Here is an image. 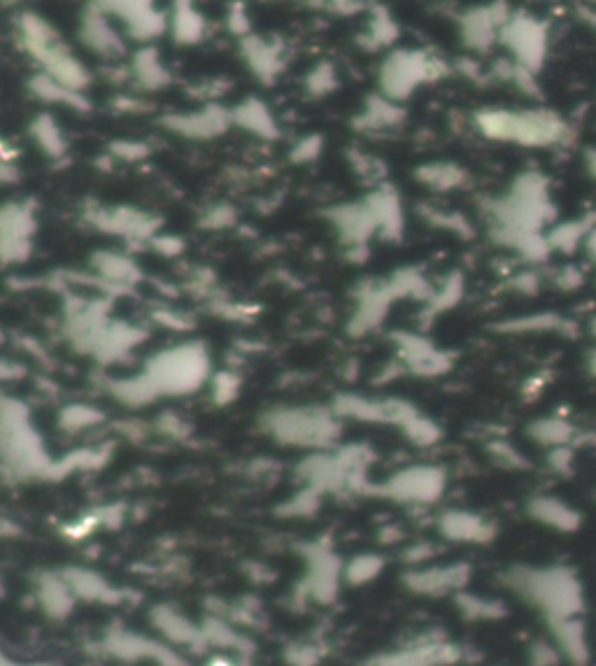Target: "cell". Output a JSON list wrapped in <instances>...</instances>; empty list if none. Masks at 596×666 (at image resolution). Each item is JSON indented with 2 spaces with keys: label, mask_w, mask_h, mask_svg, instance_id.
<instances>
[{
  "label": "cell",
  "mask_w": 596,
  "mask_h": 666,
  "mask_svg": "<svg viewBox=\"0 0 596 666\" xmlns=\"http://www.w3.org/2000/svg\"><path fill=\"white\" fill-rule=\"evenodd\" d=\"M14 38L21 52L45 73L73 91L84 94L91 87V70L77 56L52 21L42 14L21 10L14 17Z\"/></svg>",
  "instance_id": "cell-1"
},
{
  "label": "cell",
  "mask_w": 596,
  "mask_h": 666,
  "mask_svg": "<svg viewBox=\"0 0 596 666\" xmlns=\"http://www.w3.org/2000/svg\"><path fill=\"white\" fill-rule=\"evenodd\" d=\"M503 580L510 590L541 608L550 622L576 618L583 608V587L566 566H517Z\"/></svg>",
  "instance_id": "cell-2"
},
{
  "label": "cell",
  "mask_w": 596,
  "mask_h": 666,
  "mask_svg": "<svg viewBox=\"0 0 596 666\" xmlns=\"http://www.w3.org/2000/svg\"><path fill=\"white\" fill-rule=\"evenodd\" d=\"M475 129L489 140L524 147H555L566 143L569 124L550 110H480L473 117Z\"/></svg>",
  "instance_id": "cell-3"
},
{
  "label": "cell",
  "mask_w": 596,
  "mask_h": 666,
  "mask_svg": "<svg viewBox=\"0 0 596 666\" xmlns=\"http://www.w3.org/2000/svg\"><path fill=\"white\" fill-rule=\"evenodd\" d=\"M210 357L201 343H184L154 354L143 375L159 396L189 394L208 378Z\"/></svg>",
  "instance_id": "cell-4"
},
{
  "label": "cell",
  "mask_w": 596,
  "mask_h": 666,
  "mask_svg": "<svg viewBox=\"0 0 596 666\" xmlns=\"http://www.w3.org/2000/svg\"><path fill=\"white\" fill-rule=\"evenodd\" d=\"M447 73V66L443 61L434 59L427 52H417V49H396L382 61L378 82L380 94L392 98L396 103H403L406 98L415 94L422 84L436 82L438 77Z\"/></svg>",
  "instance_id": "cell-5"
},
{
  "label": "cell",
  "mask_w": 596,
  "mask_h": 666,
  "mask_svg": "<svg viewBox=\"0 0 596 666\" xmlns=\"http://www.w3.org/2000/svg\"><path fill=\"white\" fill-rule=\"evenodd\" d=\"M268 434L285 443L329 445L340 434V417L326 408H278L264 417Z\"/></svg>",
  "instance_id": "cell-6"
},
{
  "label": "cell",
  "mask_w": 596,
  "mask_h": 666,
  "mask_svg": "<svg viewBox=\"0 0 596 666\" xmlns=\"http://www.w3.org/2000/svg\"><path fill=\"white\" fill-rule=\"evenodd\" d=\"M122 26L124 35L138 45H154L168 33V12L156 0H87Z\"/></svg>",
  "instance_id": "cell-7"
},
{
  "label": "cell",
  "mask_w": 596,
  "mask_h": 666,
  "mask_svg": "<svg viewBox=\"0 0 596 666\" xmlns=\"http://www.w3.org/2000/svg\"><path fill=\"white\" fill-rule=\"evenodd\" d=\"M94 229L124 240H152L159 231V219L131 205H89L84 212Z\"/></svg>",
  "instance_id": "cell-8"
},
{
  "label": "cell",
  "mask_w": 596,
  "mask_h": 666,
  "mask_svg": "<svg viewBox=\"0 0 596 666\" xmlns=\"http://www.w3.org/2000/svg\"><path fill=\"white\" fill-rule=\"evenodd\" d=\"M35 208L28 201L0 205V261L19 264L28 259L35 233Z\"/></svg>",
  "instance_id": "cell-9"
},
{
  "label": "cell",
  "mask_w": 596,
  "mask_h": 666,
  "mask_svg": "<svg viewBox=\"0 0 596 666\" xmlns=\"http://www.w3.org/2000/svg\"><path fill=\"white\" fill-rule=\"evenodd\" d=\"M77 38L91 54L103 61L117 63L126 54V35L117 21L91 3L82 7L77 21Z\"/></svg>",
  "instance_id": "cell-10"
},
{
  "label": "cell",
  "mask_w": 596,
  "mask_h": 666,
  "mask_svg": "<svg viewBox=\"0 0 596 666\" xmlns=\"http://www.w3.org/2000/svg\"><path fill=\"white\" fill-rule=\"evenodd\" d=\"M238 54L245 68L250 70V75L261 84L278 82V77L285 73L289 63V49L275 35H245V38L238 40Z\"/></svg>",
  "instance_id": "cell-11"
},
{
  "label": "cell",
  "mask_w": 596,
  "mask_h": 666,
  "mask_svg": "<svg viewBox=\"0 0 596 666\" xmlns=\"http://www.w3.org/2000/svg\"><path fill=\"white\" fill-rule=\"evenodd\" d=\"M161 129L187 140H212L224 136L231 129V110L219 103H205L198 110L170 112L159 119Z\"/></svg>",
  "instance_id": "cell-12"
},
{
  "label": "cell",
  "mask_w": 596,
  "mask_h": 666,
  "mask_svg": "<svg viewBox=\"0 0 596 666\" xmlns=\"http://www.w3.org/2000/svg\"><path fill=\"white\" fill-rule=\"evenodd\" d=\"M394 343L396 354H399V364L410 375L438 378V375H445L452 368V354L436 343H431L427 336L401 331L394 336Z\"/></svg>",
  "instance_id": "cell-13"
},
{
  "label": "cell",
  "mask_w": 596,
  "mask_h": 666,
  "mask_svg": "<svg viewBox=\"0 0 596 666\" xmlns=\"http://www.w3.org/2000/svg\"><path fill=\"white\" fill-rule=\"evenodd\" d=\"M326 219L336 229L338 238L343 240L350 257H366V245L373 236H378V226L371 215L366 201L357 203H340L326 210Z\"/></svg>",
  "instance_id": "cell-14"
},
{
  "label": "cell",
  "mask_w": 596,
  "mask_h": 666,
  "mask_svg": "<svg viewBox=\"0 0 596 666\" xmlns=\"http://www.w3.org/2000/svg\"><path fill=\"white\" fill-rule=\"evenodd\" d=\"M445 490V471L438 466H410L385 483V494L406 503H434Z\"/></svg>",
  "instance_id": "cell-15"
},
{
  "label": "cell",
  "mask_w": 596,
  "mask_h": 666,
  "mask_svg": "<svg viewBox=\"0 0 596 666\" xmlns=\"http://www.w3.org/2000/svg\"><path fill=\"white\" fill-rule=\"evenodd\" d=\"M399 299L394 294L389 280H371L364 282L357 292V308L350 320L352 336H364V333L378 329L392 308V303Z\"/></svg>",
  "instance_id": "cell-16"
},
{
  "label": "cell",
  "mask_w": 596,
  "mask_h": 666,
  "mask_svg": "<svg viewBox=\"0 0 596 666\" xmlns=\"http://www.w3.org/2000/svg\"><path fill=\"white\" fill-rule=\"evenodd\" d=\"M501 33H506L501 35V38H506L508 47L513 49L515 61L520 63V66L531 70V73H536V70L543 66L545 49H548V35H545V28L538 24V21L522 17L510 19L506 21Z\"/></svg>",
  "instance_id": "cell-17"
},
{
  "label": "cell",
  "mask_w": 596,
  "mask_h": 666,
  "mask_svg": "<svg viewBox=\"0 0 596 666\" xmlns=\"http://www.w3.org/2000/svg\"><path fill=\"white\" fill-rule=\"evenodd\" d=\"M468 576H471V566L461 562L420 566V569L408 573V585L420 594L441 597V594L461 590L468 583Z\"/></svg>",
  "instance_id": "cell-18"
},
{
  "label": "cell",
  "mask_w": 596,
  "mask_h": 666,
  "mask_svg": "<svg viewBox=\"0 0 596 666\" xmlns=\"http://www.w3.org/2000/svg\"><path fill=\"white\" fill-rule=\"evenodd\" d=\"M126 66H129V82L136 84L140 91H147V94L163 91L173 82V75H170L156 45H140L131 54V61Z\"/></svg>",
  "instance_id": "cell-19"
},
{
  "label": "cell",
  "mask_w": 596,
  "mask_h": 666,
  "mask_svg": "<svg viewBox=\"0 0 596 666\" xmlns=\"http://www.w3.org/2000/svg\"><path fill=\"white\" fill-rule=\"evenodd\" d=\"M168 33L180 47H196L208 38V19L196 0H173L170 3Z\"/></svg>",
  "instance_id": "cell-20"
},
{
  "label": "cell",
  "mask_w": 596,
  "mask_h": 666,
  "mask_svg": "<svg viewBox=\"0 0 596 666\" xmlns=\"http://www.w3.org/2000/svg\"><path fill=\"white\" fill-rule=\"evenodd\" d=\"M364 201L371 208L375 226H378V236L385 240H399L403 236L406 217H403L401 196L396 194V189L389 187V184H380Z\"/></svg>",
  "instance_id": "cell-21"
},
{
  "label": "cell",
  "mask_w": 596,
  "mask_h": 666,
  "mask_svg": "<svg viewBox=\"0 0 596 666\" xmlns=\"http://www.w3.org/2000/svg\"><path fill=\"white\" fill-rule=\"evenodd\" d=\"M438 529L454 543H489L494 538V524L471 510H447L438 520Z\"/></svg>",
  "instance_id": "cell-22"
},
{
  "label": "cell",
  "mask_w": 596,
  "mask_h": 666,
  "mask_svg": "<svg viewBox=\"0 0 596 666\" xmlns=\"http://www.w3.org/2000/svg\"><path fill=\"white\" fill-rule=\"evenodd\" d=\"M231 122L238 126L240 131L250 133V136L259 140H278L280 138V126L275 119L273 110L261 101L257 96L243 98L231 108Z\"/></svg>",
  "instance_id": "cell-23"
},
{
  "label": "cell",
  "mask_w": 596,
  "mask_h": 666,
  "mask_svg": "<svg viewBox=\"0 0 596 666\" xmlns=\"http://www.w3.org/2000/svg\"><path fill=\"white\" fill-rule=\"evenodd\" d=\"M403 119H406V112H403L401 103L382 94H375L366 98L364 108L352 119V126L359 133H387L399 129Z\"/></svg>",
  "instance_id": "cell-24"
},
{
  "label": "cell",
  "mask_w": 596,
  "mask_h": 666,
  "mask_svg": "<svg viewBox=\"0 0 596 666\" xmlns=\"http://www.w3.org/2000/svg\"><path fill=\"white\" fill-rule=\"evenodd\" d=\"M527 513L534 517L538 524L543 527L562 531V534H571L580 527L583 517L573 506H569L564 499L557 497H548V494H541V497H534L529 501Z\"/></svg>",
  "instance_id": "cell-25"
},
{
  "label": "cell",
  "mask_w": 596,
  "mask_h": 666,
  "mask_svg": "<svg viewBox=\"0 0 596 666\" xmlns=\"http://www.w3.org/2000/svg\"><path fill=\"white\" fill-rule=\"evenodd\" d=\"M28 91H31V96L38 98L40 103L47 105H61V108L77 112H87L91 108L87 96L66 87V84L54 80V77L40 73V70L28 80Z\"/></svg>",
  "instance_id": "cell-26"
},
{
  "label": "cell",
  "mask_w": 596,
  "mask_h": 666,
  "mask_svg": "<svg viewBox=\"0 0 596 666\" xmlns=\"http://www.w3.org/2000/svg\"><path fill=\"white\" fill-rule=\"evenodd\" d=\"M28 136H31L35 147H38L47 159L66 157L68 152L66 133H63L61 124L56 122V117L49 115V112H40L38 117H33V122L28 124Z\"/></svg>",
  "instance_id": "cell-27"
},
{
  "label": "cell",
  "mask_w": 596,
  "mask_h": 666,
  "mask_svg": "<svg viewBox=\"0 0 596 666\" xmlns=\"http://www.w3.org/2000/svg\"><path fill=\"white\" fill-rule=\"evenodd\" d=\"M596 229V215H587L580 219H571V222L557 224L545 233L548 238L550 252H562V254H571L576 252L578 247L585 245V240L590 233Z\"/></svg>",
  "instance_id": "cell-28"
},
{
  "label": "cell",
  "mask_w": 596,
  "mask_h": 666,
  "mask_svg": "<svg viewBox=\"0 0 596 666\" xmlns=\"http://www.w3.org/2000/svg\"><path fill=\"white\" fill-rule=\"evenodd\" d=\"M396 38H399V26H396L394 17L385 7L375 5L373 10L368 12V21L359 35V45L368 49V52H378V49L394 45Z\"/></svg>",
  "instance_id": "cell-29"
},
{
  "label": "cell",
  "mask_w": 596,
  "mask_h": 666,
  "mask_svg": "<svg viewBox=\"0 0 596 666\" xmlns=\"http://www.w3.org/2000/svg\"><path fill=\"white\" fill-rule=\"evenodd\" d=\"M94 268L98 273V278H103L110 285H122L129 287L133 282H138L143 278L140 268L136 266V261L131 257H124L119 252H98L94 257Z\"/></svg>",
  "instance_id": "cell-30"
},
{
  "label": "cell",
  "mask_w": 596,
  "mask_h": 666,
  "mask_svg": "<svg viewBox=\"0 0 596 666\" xmlns=\"http://www.w3.org/2000/svg\"><path fill=\"white\" fill-rule=\"evenodd\" d=\"M527 434L531 441H536L543 448H559V445H571L573 438H576V427L569 420L559 415H545L538 417L529 424Z\"/></svg>",
  "instance_id": "cell-31"
},
{
  "label": "cell",
  "mask_w": 596,
  "mask_h": 666,
  "mask_svg": "<svg viewBox=\"0 0 596 666\" xmlns=\"http://www.w3.org/2000/svg\"><path fill=\"white\" fill-rule=\"evenodd\" d=\"M496 329L506 331V333H564V336H571V333L576 331L571 320L559 317L555 313H536V315H527V317H513V320L496 324Z\"/></svg>",
  "instance_id": "cell-32"
},
{
  "label": "cell",
  "mask_w": 596,
  "mask_h": 666,
  "mask_svg": "<svg viewBox=\"0 0 596 666\" xmlns=\"http://www.w3.org/2000/svg\"><path fill=\"white\" fill-rule=\"evenodd\" d=\"M415 177L420 180L424 187L434 191H454L464 187L468 180V173L457 164H445V161H436V164H424L415 170Z\"/></svg>",
  "instance_id": "cell-33"
},
{
  "label": "cell",
  "mask_w": 596,
  "mask_h": 666,
  "mask_svg": "<svg viewBox=\"0 0 596 666\" xmlns=\"http://www.w3.org/2000/svg\"><path fill=\"white\" fill-rule=\"evenodd\" d=\"M338 89V70L331 61H317L303 77V91L310 98H324Z\"/></svg>",
  "instance_id": "cell-34"
},
{
  "label": "cell",
  "mask_w": 596,
  "mask_h": 666,
  "mask_svg": "<svg viewBox=\"0 0 596 666\" xmlns=\"http://www.w3.org/2000/svg\"><path fill=\"white\" fill-rule=\"evenodd\" d=\"M461 296H464V280H461V275L454 273L443 280L441 287H434V294H431V299L427 301V310L434 317L441 315L445 310L457 306Z\"/></svg>",
  "instance_id": "cell-35"
},
{
  "label": "cell",
  "mask_w": 596,
  "mask_h": 666,
  "mask_svg": "<svg viewBox=\"0 0 596 666\" xmlns=\"http://www.w3.org/2000/svg\"><path fill=\"white\" fill-rule=\"evenodd\" d=\"M401 431L406 434L408 441L420 445V448H429V445L441 441V427H438L431 417L420 413V410H417V413L410 417L406 424H403Z\"/></svg>",
  "instance_id": "cell-36"
},
{
  "label": "cell",
  "mask_w": 596,
  "mask_h": 666,
  "mask_svg": "<svg viewBox=\"0 0 596 666\" xmlns=\"http://www.w3.org/2000/svg\"><path fill=\"white\" fill-rule=\"evenodd\" d=\"M422 217L427 219V224L438 226V229H443V231L457 233V236H464V238L473 236L471 224H468V219L461 217L459 212L434 208V205H422Z\"/></svg>",
  "instance_id": "cell-37"
},
{
  "label": "cell",
  "mask_w": 596,
  "mask_h": 666,
  "mask_svg": "<svg viewBox=\"0 0 596 666\" xmlns=\"http://www.w3.org/2000/svg\"><path fill=\"white\" fill-rule=\"evenodd\" d=\"M347 159H350V166H352L354 173H357L364 182L373 184V187H380V184H385L382 180H385L387 168L378 157H373V154L361 152V150H350V152H347Z\"/></svg>",
  "instance_id": "cell-38"
},
{
  "label": "cell",
  "mask_w": 596,
  "mask_h": 666,
  "mask_svg": "<svg viewBox=\"0 0 596 666\" xmlns=\"http://www.w3.org/2000/svg\"><path fill=\"white\" fill-rule=\"evenodd\" d=\"M224 24L229 28L231 35H236V38H245V35L254 33L252 31V14L247 10V5L243 0H231L229 5H226V12H224Z\"/></svg>",
  "instance_id": "cell-39"
},
{
  "label": "cell",
  "mask_w": 596,
  "mask_h": 666,
  "mask_svg": "<svg viewBox=\"0 0 596 666\" xmlns=\"http://www.w3.org/2000/svg\"><path fill=\"white\" fill-rule=\"evenodd\" d=\"M324 150V140L322 136H303L298 138L292 152H289V159L294 161V164H312V161L319 159V154Z\"/></svg>",
  "instance_id": "cell-40"
},
{
  "label": "cell",
  "mask_w": 596,
  "mask_h": 666,
  "mask_svg": "<svg viewBox=\"0 0 596 666\" xmlns=\"http://www.w3.org/2000/svg\"><path fill=\"white\" fill-rule=\"evenodd\" d=\"M101 420V413H96L91 406H68L61 413L63 429H82Z\"/></svg>",
  "instance_id": "cell-41"
},
{
  "label": "cell",
  "mask_w": 596,
  "mask_h": 666,
  "mask_svg": "<svg viewBox=\"0 0 596 666\" xmlns=\"http://www.w3.org/2000/svg\"><path fill=\"white\" fill-rule=\"evenodd\" d=\"M110 154L119 161H143L149 157V145L140 143V140H115L110 145Z\"/></svg>",
  "instance_id": "cell-42"
},
{
  "label": "cell",
  "mask_w": 596,
  "mask_h": 666,
  "mask_svg": "<svg viewBox=\"0 0 596 666\" xmlns=\"http://www.w3.org/2000/svg\"><path fill=\"white\" fill-rule=\"evenodd\" d=\"M550 280H552V285L564 289V292H573V289L583 287L585 273L580 271L578 266L564 264V266H559V268H555V271H552Z\"/></svg>",
  "instance_id": "cell-43"
},
{
  "label": "cell",
  "mask_w": 596,
  "mask_h": 666,
  "mask_svg": "<svg viewBox=\"0 0 596 666\" xmlns=\"http://www.w3.org/2000/svg\"><path fill=\"white\" fill-rule=\"evenodd\" d=\"M233 222H236V210L226 203L210 205V208L203 212V219H201V224L205 226V229H224V226H231Z\"/></svg>",
  "instance_id": "cell-44"
},
{
  "label": "cell",
  "mask_w": 596,
  "mask_h": 666,
  "mask_svg": "<svg viewBox=\"0 0 596 666\" xmlns=\"http://www.w3.org/2000/svg\"><path fill=\"white\" fill-rule=\"evenodd\" d=\"M238 387H240L238 375H233L231 371H222L215 375V380H212V396H215L219 403H226L236 399Z\"/></svg>",
  "instance_id": "cell-45"
},
{
  "label": "cell",
  "mask_w": 596,
  "mask_h": 666,
  "mask_svg": "<svg viewBox=\"0 0 596 666\" xmlns=\"http://www.w3.org/2000/svg\"><path fill=\"white\" fill-rule=\"evenodd\" d=\"M382 569V559L375 555H361L354 559L350 564V578L357 580V583H364V580H371L380 573Z\"/></svg>",
  "instance_id": "cell-46"
},
{
  "label": "cell",
  "mask_w": 596,
  "mask_h": 666,
  "mask_svg": "<svg viewBox=\"0 0 596 666\" xmlns=\"http://www.w3.org/2000/svg\"><path fill=\"white\" fill-rule=\"evenodd\" d=\"M543 285V280H541V275L534 273V271H522V273H517L513 275V278H510V289H513V292L517 294H524V296H534L538 289H541Z\"/></svg>",
  "instance_id": "cell-47"
},
{
  "label": "cell",
  "mask_w": 596,
  "mask_h": 666,
  "mask_svg": "<svg viewBox=\"0 0 596 666\" xmlns=\"http://www.w3.org/2000/svg\"><path fill=\"white\" fill-rule=\"evenodd\" d=\"M317 10H326L333 14H354L364 7V0H308Z\"/></svg>",
  "instance_id": "cell-48"
},
{
  "label": "cell",
  "mask_w": 596,
  "mask_h": 666,
  "mask_svg": "<svg viewBox=\"0 0 596 666\" xmlns=\"http://www.w3.org/2000/svg\"><path fill=\"white\" fill-rule=\"evenodd\" d=\"M492 455L499 459V462H503V466H517V469H520V466L527 464L520 452L513 448V445L503 443V441L492 443Z\"/></svg>",
  "instance_id": "cell-49"
},
{
  "label": "cell",
  "mask_w": 596,
  "mask_h": 666,
  "mask_svg": "<svg viewBox=\"0 0 596 666\" xmlns=\"http://www.w3.org/2000/svg\"><path fill=\"white\" fill-rule=\"evenodd\" d=\"M156 250L168 254V257H173V254H180L182 252V240L180 238H173V236H154L149 240Z\"/></svg>",
  "instance_id": "cell-50"
},
{
  "label": "cell",
  "mask_w": 596,
  "mask_h": 666,
  "mask_svg": "<svg viewBox=\"0 0 596 666\" xmlns=\"http://www.w3.org/2000/svg\"><path fill=\"white\" fill-rule=\"evenodd\" d=\"M112 105H115L119 112H145L149 108L143 98H136V96H117L115 101H112Z\"/></svg>",
  "instance_id": "cell-51"
},
{
  "label": "cell",
  "mask_w": 596,
  "mask_h": 666,
  "mask_svg": "<svg viewBox=\"0 0 596 666\" xmlns=\"http://www.w3.org/2000/svg\"><path fill=\"white\" fill-rule=\"evenodd\" d=\"M19 180V170L12 164V159H0V187Z\"/></svg>",
  "instance_id": "cell-52"
},
{
  "label": "cell",
  "mask_w": 596,
  "mask_h": 666,
  "mask_svg": "<svg viewBox=\"0 0 596 666\" xmlns=\"http://www.w3.org/2000/svg\"><path fill=\"white\" fill-rule=\"evenodd\" d=\"M585 371L592 375V378H596V345L590 347V350H587L585 354Z\"/></svg>",
  "instance_id": "cell-53"
},
{
  "label": "cell",
  "mask_w": 596,
  "mask_h": 666,
  "mask_svg": "<svg viewBox=\"0 0 596 666\" xmlns=\"http://www.w3.org/2000/svg\"><path fill=\"white\" fill-rule=\"evenodd\" d=\"M583 250L587 252V257H590L594 261V264H596V229L590 233V236H587Z\"/></svg>",
  "instance_id": "cell-54"
},
{
  "label": "cell",
  "mask_w": 596,
  "mask_h": 666,
  "mask_svg": "<svg viewBox=\"0 0 596 666\" xmlns=\"http://www.w3.org/2000/svg\"><path fill=\"white\" fill-rule=\"evenodd\" d=\"M585 166L590 170V175L596 180V150H590L585 154Z\"/></svg>",
  "instance_id": "cell-55"
},
{
  "label": "cell",
  "mask_w": 596,
  "mask_h": 666,
  "mask_svg": "<svg viewBox=\"0 0 596 666\" xmlns=\"http://www.w3.org/2000/svg\"><path fill=\"white\" fill-rule=\"evenodd\" d=\"M590 331H592V336L596 340V317H592V322H590Z\"/></svg>",
  "instance_id": "cell-56"
},
{
  "label": "cell",
  "mask_w": 596,
  "mask_h": 666,
  "mask_svg": "<svg viewBox=\"0 0 596 666\" xmlns=\"http://www.w3.org/2000/svg\"><path fill=\"white\" fill-rule=\"evenodd\" d=\"M0 3H5V5H17L19 0H0Z\"/></svg>",
  "instance_id": "cell-57"
}]
</instances>
